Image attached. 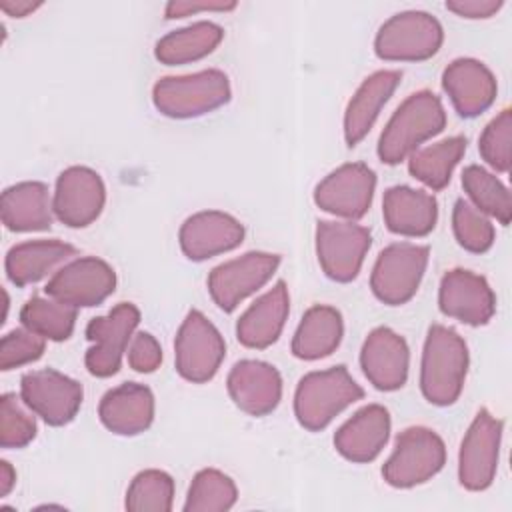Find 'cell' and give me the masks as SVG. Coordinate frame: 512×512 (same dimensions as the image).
Returning a JSON list of instances; mask_svg holds the SVG:
<instances>
[{"instance_id": "cell-12", "label": "cell", "mask_w": 512, "mask_h": 512, "mask_svg": "<svg viewBox=\"0 0 512 512\" xmlns=\"http://www.w3.org/2000/svg\"><path fill=\"white\" fill-rule=\"evenodd\" d=\"M116 288L114 268L96 256H82L58 268L48 280L46 296L74 308L102 304Z\"/></svg>"}, {"instance_id": "cell-28", "label": "cell", "mask_w": 512, "mask_h": 512, "mask_svg": "<svg viewBox=\"0 0 512 512\" xmlns=\"http://www.w3.org/2000/svg\"><path fill=\"white\" fill-rule=\"evenodd\" d=\"M76 256V248L62 240H28L12 246L6 254V276L16 286H28Z\"/></svg>"}, {"instance_id": "cell-44", "label": "cell", "mask_w": 512, "mask_h": 512, "mask_svg": "<svg viewBox=\"0 0 512 512\" xmlns=\"http://www.w3.org/2000/svg\"><path fill=\"white\" fill-rule=\"evenodd\" d=\"M16 484V470L8 460L0 462V496H8Z\"/></svg>"}, {"instance_id": "cell-30", "label": "cell", "mask_w": 512, "mask_h": 512, "mask_svg": "<svg viewBox=\"0 0 512 512\" xmlns=\"http://www.w3.org/2000/svg\"><path fill=\"white\" fill-rule=\"evenodd\" d=\"M224 38L220 24L200 20L162 36L154 46V56L166 66L188 64L214 52Z\"/></svg>"}, {"instance_id": "cell-33", "label": "cell", "mask_w": 512, "mask_h": 512, "mask_svg": "<svg viewBox=\"0 0 512 512\" xmlns=\"http://www.w3.org/2000/svg\"><path fill=\"white\" fill-rule=\"evenodd\" d=\"M462 186L470 198V204L476 206L486 216L496 218L500 224H510L512 202L508 188L482 166H466L462 172Z\"/></svg>"}, {"instance_id": "cell-7", "label": "cell", "mask_w": 512, "mask_h": 512, "mask_svg": "<svg viewBox=\"0 0 512 512\" xmlns=\"http://www.w3.org/2000/svg\"><path fill=\"white\" fill-rule=\"evenodd\" d=\"M430 248L412 242H394L386 246L372 268L370 288L374 296L388 304H406L418 290L428 266Z\"/></svg>"}, {"instance_id": "cell-32", "label": "cell", "mask_w": 512, "mask_h": 512, "mask_svg": "<svg viewBox=\"0 0 512 512\" xmlns=\"http://www.w3.org/2000/svg\"><path fill=\"white\" fill-rule=\"evenodd\" d=\"M76 310L78 308L58 302L50 296H32L20 310V322L24 328L40 334L46 340L62 342L68 340L74 332Z\"/></svg>"}, {"instance_id": "cell-5", "label": "cell", "mask_w": 512, "mask_h": 512, "mask_svg": "<svg viewBox=\"0 0 512 512\" xmlns=\"http://www.w3.org/2000/svg\"><path fill=\"white\" fill-rule=\"evenodd\" d=\"M446 462L442 438L424 426H410L396 436L394 450L382 466V478L394 488H412L436 476Z\"/></svg>"}, {"instance_id": "cell-6", "label": "cell", "mask_w": 512, "mask_h": 512, "mask_svg": "<svg viewBox=\"0 0 512 512\" xmlns=\"http://www.w3.org/2000/svg\"><path fill=\"white\" fill-rule=\"evenodd\" d=\"M444 40L442 24L428 12L406 10L390 16L376 32L374 52L382 60L418 62L432 58Z\"/></svg>"}, {"instance_id": "cell-13", "label": "cell", "mask_w": 512, "mask_h": 512, "mask_svg": "<svg viewBox=\"0 0 512 512\" xmlns=\"http://www.w3.org/2000/svg\"><path fill=\"white\" fill-rule=\"evenodd\" d=\"M280 256L270 252H246L218 264L208 274V292L214 304L232 312L244 298L258 292L278 270Z\"/></svg>"}, {"instance_id": "cell-17", "label": "cell", "mask_w": 512, "mask_h": 512, "mask_svg": "<svg viewBox=\"0 0 512 512\" xmlns=\"http://www.w3.org/2000/svg\"><path fill=\"white\" fill-rule=\"evenodd\" d=\"M438 306L444 316L470 326H482L496 312V296L484 276L472 270L454 268L440 280Z\"/></svg>"}, {"instance_id": "cell-8", "label": "cell", "mask_w": 512, "mask_h": 512, "mask_svg": "<svg viewBox=\"0 0 512 512\" xmlns=\"http://www.w3.org/2000/svg\"><path fill=\"white\" fill-rule=\"evenodd\" d=\"M226 356V342L218 328L200 312L190 310L174 340L176 372L194 384L214 378Z\"/></svg>"}, {"instance_id": "cell-43", "label": "cell", "mask_w": 512, "mask_h": 512, "mask_svg": "<svg viewBox=\"0 0 512 512\" xmlns=\"http://www.w3.org/2000/svg\"><path fill=\"white\" fill-rule=\"evenodd\" d=\"M40 6H42L40 2H30V0H0V10L14 18H24L30 12L38 10Z\"/></svg>"}, {"instance_id": "cell-35", "label": "cell", "mask_w": 512, "mask_h": 512, "mask_svg": "<svg viewBox=\"0 0 512 512\" xmlns=\"http://www.w3.org/2000/svg\"><path fill=\"white\" fill-rule=\"evenodd\" d=\"M172 502L174 480L158 468L138 472L126 490V508L130 512H170Z\"/></svg>"}, {"instance_id": "cell-16", "label": "cell", "mask_w": 512, "mask_h": 512, "mask_svg": "<svg viewBox=\"0 0 512 512\" xmlns=\"http://www.w3.org/2000/svg\"><path fill=\"white\" fill-rule=\"evenodd\" d=\"M106 188L100 174L88 166H70L60 172L52 198L56 218L70 228L90 226L102 212Z\"/></svg>"}, {"instance_id": "cell-36", "label": "cell", "mask_w": 512, "mask_h": 512, "mask_svg": "<svg viewBox=\"0 0 512 512\" xmlns=\"http://www.w3.org/2000/svg\"><path fill=\"white\" fill-rule=\"evenodd\" d=\"M452 228L458 244L474 254L490 250L496 238L494 224L490 222V218L464 198L456 200L454 204Z\"/></svg>"}, {"instance_id": "cell-24", "label": "cell", "mask_w": 512, "mask_h": 512, "mask_svg": "<svg viewBox=\"0 0 512 512\" xmlns=\"http://www.w3.org/2000/svg\"><path fill=\"white\" fill-rule=\"evenodd\" d=\"M290 296L286 282L278 280L268 292L256 298L236 324V338L246 348H268L274 344L286 324Z\"/></svg>"}, {"instance_id": "cell-39", "label": "cell", "mask_w": 512, "mask_h": 512, "mask_svg": "<svg viewBox=\"0 0 512 512\" xmlns=\"http://www.w3.org/2000/svg\"><path fill=\"white\" fill-rule=\"evenodd\" d=\"M46 338L28 330V328H14L8 332L0 342V368L12 370L24 364L38 360L44 354Z\"/></svg>"}, {"instance_id": "cell-34", "label": "cell", "mask_w": 512, "mask_h": 512, "mask_svg": "<svg viewBox=\"0 0 512 512\" xmlns=\"http://www.w3.org/2000/svg\"><path fill=\"white\" fill-rule=\"evenodd\" d=\"M238 490L234 480L216 470L204 468L200 470L188 488V496L184 502L186 512H224L236 504Z\"/></svg>"}, {"instance_id": "cell-20", "label": "cell", "mask_w": 512, "mask_h": 512, "mask_svg": "<svg viewBox=\"0 0 512 512\" xmlns=\"http://www.w3.org/2000/svg\"><path fill=\"white\" fill-rule=\"evenodd\" d=\"M442 88L456 112L464 118H474L486 112L494 104L498 92L490 68L474 58L452 60L442 72Z\"/></svg>"}, {"instance_id": "cell-18", "label": "cell", "mask_w": 512, "mask_h": 512, "mask_svg": "<svg viewBox=\"0 0 512 512\" xmlns=\"http://www.w3.org/2000/svg\"><path fill=\"white\" fill-rule=\"evenodd\" d=\"M360 366L368 382L382 392L398 390L406 384L410 350L406 340L388 326L374 328L360 350Z\"/></svg>"}, {"instance_id": "cell-21", "label": "cell", "mask_w": 512, "mask_h": 512, "mask_svg": "<svg viewBox=\"0 0 512 512\" xmlns=\"http://www.w3.org/2000/svg\"><path fill=\"white\" fill-rule=\"evenodd\" d=\"M226 386L234 404L250 416L270 414L282 398L280 372L262 360L236 362L228 374Z\"/></svg>"}, {"instance_id": "cell-4", "label": "cell", "mask_w": 512, "mask_h": 512, "mask_svg": "<svg viewBox=\"0 0 512 512\" xmlns=\"http://www.w3.org/2000/svg\"><path fill=\"white\" fill-rule=\"evenodd\" d=\"M152 100L156 110L168 118H196L230 100V82L216 68L186 76H164L154 84Z\"/></svg>"}, {"instance_id": "cell-2", "label": "cell", "mask_w": 512, "mask_h": 512, "mask_svg": "<svg viewBox=\"0 0 512 512\" xmlns=\"http://www.w3.org/2000/svg\"><path fill=\"white\" fill-rule=\"evenodd\" d=\"M446 126V112L440 98L430 90L410 94L390 116L378 140V158L384 164H400L422 142L440 134Z\"/></svg>"}, {"instance_id": "cell-31", "label": "cell", "mask_w": 512, "mask_h": 512, "mask_svg": "<svg viewBox=\"0 0 512 512\" xmlns=\"http://www.w3.org/2000/svg\"><path fill=\"white\" fill-rule=\"evenodd\" d=\"M466 152L464 136H450L430 146L414 150L408 158V172L432 190L448 186L454 168Z\"/></svg>"}, {"instance_id": "cell-15", "label": "cell", "mask_w": 512, "mask_h": 512, "mask_svg": "<svg viewBox=\"0 0 512 512\" xmlns=\"http://www.w3.org/2000/svg\"><path fill=\"white\" fill-rule=\"evenodd\" d=\"M374 190V170L362 162H348L318 182L314 190V202L320 210L352 222L370 210Z\"/></svg>"}, {"instance_id": "cell-38", "label": "cell", "mask_w": 512, "mask_h": 512, "mask_svg": "<svg viewBox=\"0 0 512 512\" xmlns=\"http://www.w3.org/2000/svg\"><path fill=\"white\" fill-rule=\"evenodd\" d=\"M512 112L504 108L496 118H492L478 142L480 156L496 172H508L512 162Z\"/></svg>"}, {"instance_id": "cell-25", "label": "cell", "mask_w": 512, "mask_h": 512, "mask_svg": "<svg viewBox=\"0 0 512 512\" xmlns=\"http://www.w3.org/2000/svg\"><path fill=\"white\" fill-rule=\"evenodd\" d=\"M384 224L400 236H426L438 220V202L432 194L410 186H392L382 200Z\"/></svg>"}, {"instance_id": "cell-19", "label": "cell", "mask_w": 512, "mask_h": 512, "mask_svg": "<svg viewBox=\"0 0 512 512\" xmlns=\"http://www.w3.org/2000/svg\"><path fill=\"white\" fill-rule=\"evenodd\" d=\"M178 240L184 256L200 262L238 248L244 240V226L226 212L204 210L184 220Z\"/></svg>"}, {"instance_id": "cell-42", "label": "cell", "mask_w": 512, "mask_h": 512, "mask_svg": "<svg viewBox=\"0 0 512 512\" xmlns=\"http://www.w3.org/2000/svg\"><path fill=\"white\" fill-rule=\"evenodd\" d=\"M504 6L502 0H448L446 8L456 16L478 20L490 18Z\"/></svg>"}, {"instance_id": "cell-23", "label": "cell", "mask_w": 512, "mask_h": 512, "mask_svg": "<svg viewBox=\"0 0 512 512\" xmlns=\"http://www.w3.org/2000/svg\"><path fill=\"white\" fill-rule=\"evenodd\" d=\"M100 422L114 434L136 436L154 420V394L138 382H124L108 390L98 404Z\"/></svg>"}, {"instance_id": "cell-9", "label": "cell", "mask_w": 512, "mask_h": 512, "mask_svg": "<svg viewBox=\"0 0 512 512\" xmlns=\"http://www.w3.org/2000/svg\"><path fill=\"white\" fill-rule=\"evenodd\" d=\"M140 322V310L132 302L116 304L108 314L96 316L86 326L92 346L86 350V368L92 376L108 378L120 370L122 356Z\"/></svg>"}, {"instance_id": "cell-26", "label": "cell", "mask_w": 512, "mask_h": 512, "mask_svg": "<svg viewBox=\"0 0 512 512\" xmlns=\"http://www.w3.org/2000/svg\"><path fill=\"white\" fill-rule=\"evenodd\" d=\"M400 80L402 74L398 70H378L358 86L344 112V140L350 148L370 132Z\"/></svg>"}, {"instance_id": "cell-22", "label": "cell", "mask_w": 512, "mask_h": 512, "mask_svg": "<svg viewBox=\"0 0 512 512\" xmlns=\"http://www.w3.org/2000/svg\"><path fill=\"white\" fill-rule=\"evenodd\" d=\"M390 436V414L382 404H368L334 434V448L350 462H372Z\"/></svg>"}, {"instance_id": "cell-37", "label": "cell", "mask_w": 512, "mask_h": 512, "mask_svg": "<svg viewBox=\"0 0 512 512\" xmlns=\"http://www.w3.org/2000/svg\"><path fill=\"white\" fill-rule=\"evenodd\" d=\"M36 436V420L28 404L12 392L0 398V444L2 448H24Z\"/></svg>"}, {"instance_id": "cell-11", "label": "cell", "mask_w": 512, "mask_h": 512, "mask_svg": "<svg viewBox=\"0 0 512 512\" xmlns=\"http://www.w3.org/2000/svg\"><path fill=\"white\" fill-rule=\"evenodd\" d=\"M502 442V420L486 408L478 410L468 426L458 454V480L466 490H486L496 476Z\"/></svg>"}, {"instance_id": "cell-40", "label": "cell", "mask_w": 512, "mask_h": 512, "mask_svg": "<svg viewBox=\"0 0 512 512\" xmlns=\"http://www.w3.org/2000/svg\"><path fill=\"white\" fill-rule=\"evenodd\" d=\"M162 362V348L150 332H136L128 344V364L140 374L154 372Z\"/></svg>"}, {"instance_id": "cell-3", "label": "cell", "mask_w": 512, "mask_h": 512, "mask_svg": "<svg viewBox=\"0 0 512 512\" xmlns=\"http://www.w3.org/2000/svg\"><path fill=\"white\" fill-rule=\"evenodd\" d=\"M362 396V386L350 376L346 366L308 372L296 386L294 414L300 426L318 432Z\"/></svg>"}, {"instance_id": "cell-14", "label": "cell", "mask_w": 512, "mask_h": 512, "mask_svg": "<svg viewBox=\"0 0 512 512\" xmlns=\"http://www.w3.org/2000/svg\"><path fill=\"white\" fill-rule=\"evenodd\" d=\"M20 396L28 408L50 426L74 420L82 406V384L58 370L44 368L26 372L20 380Z\"/></svg>"}, {"instance_id": "cell-10", "label": "cell", "mask_w": 512, "mask_h": 512, "mask_svg": "<svg viewBox=\"0 0 512 512\" xmlns=\"http://www.w3.org/2000/svg\"><path fill=\"white\" fill-rule=\"evenodd\" d=\"M370 244V230L350 220H322L316 226L318 264L334 282H350L358 276Z\"/></svg>"}, {"instance_id": "cell-1", "label": "cell", "mask_w": 512, "mask_h": 512, "mask_svg": "<svg viewBox=\"0 0 512 512\" xmlns=\"http://www.w3.org/2000/svg\"><path fill=\"white\" fill-rule=\"evenodd\" d=\"M468 372V346L464 338L442 324L428 328L422 362L420 390L434 406H450L458 400Z\"/></svg>"}, {"instance_id": "cell-27", "label": "cell", "mask_w": 512, "mask_h": 512, "mask_svg": "<svg viewBox=\"0 0 512 512\" xmlns=\"http://www.w3.org/2000/svg\"><path fill=\"white\" fill-rule=\"evenodd\" d=\"M52 200L44 182L26 180L2 192V222L12 232L48 230L52 226Z\"/></svg>"}, {"instance_id": "cell-29", "label": "cell", "mask_w": 512, "mask_h": 512, "mask_svg": "<svg viewBox=\"0 0 512 512\" xmlns=\"http://www.w3.org/2000/svg\"><path fill=\"white\" fill-rule=\"evenodd\" d=\"M342 334V314L334 306H312L304 312L294 332L292 354L300 360H320L340 346Z\"/></svg>"}, {"instance_id": "cell-41", "label": "cell", "mask_w": 512, "mask_h": 512, "mask_svg": "<svg viewBox=\"0 0 512 512\" xmlns=\"http://www.w3.org/2000/svg\"><path fill=\"white\" fill-rule=\"evenodd\" d=\"M236 2H224V0H172L164 8V18L174 20V18H184L196 12H226L234 10Z\"/></svg>"}]
</instances>
